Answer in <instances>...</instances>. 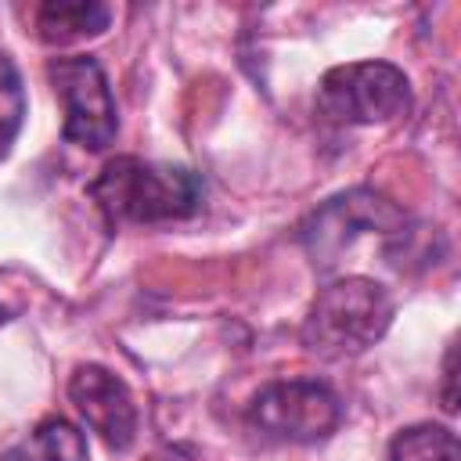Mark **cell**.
<instances>
[{
    "label": "cell",
    "mask_w": 461,
    "mask_h": 461,
    "mask_svg": "<svg viewBox=\"0 0 461 461\" xmlns=\"http://www.w3.org/2000/svg\"><path fill=\"white\" fill-rule=\"evenodd\" d=\"M86 194L112 227H155L191 220L205 202V180L187 166L119 155L101 166V173L86 184Z\"/></svg>",
    "instance_id": "6da1fadb"
},
{
    "label": "cell",
    "mask_w": 461,
    "mask_h": 461,
    "mask_svg": "<svg viewBox=\"0 0 461 461\" xmlns=\"http://www.w3.org/2000/svg\"><path fill=\"white\" fill-rule=\"evenodd\" d=\"M393 295L375 277H339L324 285L299 328L306 353L321 360H349L367 353L393 324Z\"/></svg>",
    "instance_id": "7a4b0ae2"
},
{
    "label": "cell",
    "mask_w": 461,
    "mask_h": 461,
    "mask_svg": "<svg viewBox=\"0 0 461 461\" xmlns=\"http://www.w3.org/2000/svg\"><path fill=\"white\" fill-rule=\"evenodd\" d=\"M411 112V79L393 61H349L321 76L317 115L335 126L396 122Z\"/></svg>",
    "instance_id": "3957f363"
},
{
    "label": "cell",
    "mask_w": 461,
    "mask_h": 461,
    "mask_svg": "<svg viewBox=\"0 0 461 461\" xmlns=\"http://www.w3.org/2000/svg\"><path fill=\"white\" fill-rule=\"evenodd\" d=\"M360 234L400 238L407 234V212L382 191L349 187L328 198L324 205H317L299 227V241L317 270H331Z\"/></svg>",
    "instance_id": "277c9868"
},
{
    "label": "cell",
    "mask_w": 461,
    "mask_h": 461,
    "mask_svg": "<svg viewBox=\"0 0 461 461\" xmlns=\"http://www.w3.org/2000/svg\"><path fill=\"white\" fill-rule=\"evenodd\" d=\"M249 425L277 443H317L342 425V400L317 378L267 382L249 403Z\"/></svg>",
    "instance_id": "5b68a950"
},
{
    "label": "cell",
    "mask_w": 461,
    "mask_h": 461,
    "mask_svg": "<svg viewBox=\"0 0 461 461\" xmlns=\"http://www.w3.org/2000/svg\"><path fill=\"white\" fill-rule=\"evenodd\" d=\"M47 79L65 108V140L86 151H104L115 140L119 115L108 76L90 54H61L47 61Z\"/></svg>",
    "instance_id": "8992f818"
},
{
    "label": "cell",
    "mask_w": 461,
    "mask_h": 461,
    "mask_svg": "<svg viewBox=\"0 0 461 461\" xmlns=\"http://www.w3.org/2000/svg\"><path fill=\"white\" fill-rule=\"evenodd\" d=\"M68 400L112 450L133 447L137 429H140V411L133 403L130 385L115 371L101 364H79L68 378Z\"/></svg>",
    "instance_id": "52a82bcc"
},
{
    "label": "cell",
    "mask_w": 461,
    "mask_h": 461,
    "mask_svg": "<svg viewBox=\"0 0 461 461\" xmlns=\"http://www.w3.org/2000/svg\"><path fill=\"white\" fill-rule=\"evenodd\" d=\"M112 22L108 4L94 0H50L36 7V32L43 43H76L86 36H101Z\"/></svg>",
    "instance_id": "ba28073f"
},
{
    "label": "cell",
    "mask_w": 461,
    "mask_h": 461,
    "mask_svg": "<svg viewBox=\"0 0 461 461\" xmlns=\"http://www.w3.org/2000/svg\"><path fill=\"white\" fill-rule=\"evenodd\" d=\"M0 461H90V450H86V436L72 421L47 418L25 439L7 447Z\"/></svg>",
    "instance_id": "9c48e42d"
},
{
    "label": "cell",
    "mask_w": 461,
    "mask_h": 461,
    "mask_svg": "<svg viewBox=\"0 0 461 461\" xmlns=\"http://www.w3.org/2000/svg\"><path fill=\"white\" fill-rule=\"evenodd\" d=\"M389 461H461L457 432L432 421L400 429L389 443Z\"/></svg>",
    "instance_id": "30bf717a"
},
{
    "label": "cell",
    "mask_w": 461,
    "mask_h": 461,
    "mask_svg": "<svg viewBox=\"0 0 461 461\" xmlns=\"http://www.w3.org/2000/svg\"><path fill=\"white\" fill-rule=\"evenodd\" d=\"M25 119V90H22V76L14 68V61L0 50V158H7L11 144L18 140Z\"/></svg>",
    "instance_id": "8fae6325"
},
{
    "label": "cell",
    "mask_w": 461,
    "mask_h": 461,
    "mask_svg": "<svg viewBox=\"0 0 461 461\" xmlns=\"http://www.w3.org/2000/svg\"><path fill=\"white\" fill-rule=\"evenodd\" d=\"M454 342L447 349V360H443V411L454 414L457 411V393H454V382H457V364H454Z\"/></svg>",
    "instance_id": "7c38bea8"
},
{
    "label": "cell",
    "mask_w": 461,
    "mask_h": 461,
    "mask_svg": "<svg viewBox=\"0 0 461 461\" xmlns=\"http://www.w3.org/2000/svg\"><path fill=\"white\" fill-rule=\"evenodd\" d=\"M14 310H18V303L11 299V288H4V285H0V324H4V321H11V313H14Z\"/></svg>",
    "instance_id": "4fadbf2b"
}]
</instances>
